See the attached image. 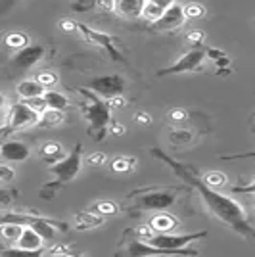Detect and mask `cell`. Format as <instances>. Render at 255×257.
Listing matches in <instances>:
<instances>
[{
    "label": "cell",
    "mask_w": 255,
    "mask_h": 257,
    "mask_svg": "<svg viewBox=\"0 0 255 257\" xmlns=\"http://www.w3.org/2000/svg\"><path fill=\"white\" fill-rule=\"evenodd\" d=\"M152 154L165 161L171 169L175 171V175H177L179 179H182L188 186H192L196 192L200 194L203 204L207 205V209H209L219 221H223L224 225L230 226L238 234L255 240V228L249 225L247 213L244 211V207H242V204H240L238 200H234L232 196L221 194L217 188H211L200 175H196V173L192 171L190 167H186V165H182L179 161H175L173 158H169L167 154H163L160 148L152 150Z\"/></svg>",
    "instance_id": "6da1fadb"
},
{
    "label": "cell",
    "mask_w": 255,
    "mask_h": 257,
    "mask_svg": "<svg viewBox=\"0 0 255 257\" xmlns=\"http://www.w3.org/2000/svg\"><path fill=\"white\" fill-rule=\"evenodd\" d=\"M79 92L86 100L83 111H85V117L90 125V133H94L96 139H102L104 133L107 131V125L111 123V106L107 100L98 96L94 90H90L86 86L79 88Z\"/></svg>",
    "instance_id": "7a4b0ae2"
},
{
    "label": "cell",
    "mask_w": 255,
    "mask_h": 257,
    "mask_svg": "<svg viewBox=\"0 0 255 257\" xmlns=\"http://www.w3.org/2000/svg\"><path fill=\"white\" fill-rule=\"evenodd\" d=\"M135 198V209L139 211H163L175 204L177 188H163V190H140L139 194H131Z\"/></svg>",
    "instance_id": "3957f363"
},
{
    "label": "cell",
    "mask_w": 255,
    "mask_h": 257,
    "mask_svg": "<svg viewBox=\"0 0 255 257\" xmlns=\"http://www.w3.org/2000/svg\"><path fill=\"white\" fill-rule=\"evenodd\" d=\"M81 167H83V146L77 144L64 160L54 163L52 167H50V173H52L54 179H56L50 186H60V184L73 181L75 177L79 175V171H81Z\"/></svg>",
    "instance_id": "277c9868"
},
{
    "label": "cell",
    "mask_w": 255,
    "mask_h": 257,
    "mask_svg": "<svg viewBox=\"0 0 255 257\" xmlns=\"http://www.w3.org/2000/svg\"><path fill=\"white\" fill-rule=\"evenodd\" d=\"M37 125H41V113L37 109H33L27 102L12 104L10 119H8V125H6L8 131L18 133V131H25L29 127H37Z\"/></svg>",
    "instance_id": "5b68a950"
},
{
    "label": "cell",
    "mask_w": 255,
    "mask_h": 257,
    "mask_svg": "<svg viewBox=\"0 0 255 257\" xmlns=\"http://www.w3.org/2000/svg\"><path fill=\"white\" fill-rule=\"evenodd\" d=\"M86 88L94 90L98 96H102L104 100H113V98L121 96L125 90V79L119 75H100L90 79V83L86 85Z\"/></svg>",
    "instance_id": "8992f818"
},
{
    "label": "cell",
    "mask_w": 255,
    "mask_h": 257,
    "mask_svg": "<svg viewBox=\"0 0 255 257\" xmlns=\"http://www.w3.org/2000/svg\"><path fill=\"white\" fill-rule=\"evenodd\" d=\"M205 60V50H202L200 46L192 48L188 52L182 56L181 60H177L175 64L167 67V69H161L160 75H175V73H186V71H194L198 69V65Z\"/></svg>",
    "instance_id": "52a82bcc"
},
{
    "label": "cell",
    "mask_w": 255,
    "mask_h": 257,
    "mask_svg": "<svg viewBox=\"0 0 255 257\" xmlns=\"http://www.w3.org/2000/svg\"><path fill=\"white\" fill-rule=\"evenodd\" d=\"M160 255H175L167 249L152 246L150 242H142V240H131L125 246V253L117 257H160Z\"/></svg>",
    "instance_id": "ba28073f"
},
{
    "label": "cell",
    "mask_w": 255,
    "mask_h": 257,
    "mask_svg": "<svg viewBox=\"0 0 255 257\" xmlns=\"http://www.w3.org/2000/svg\"><path fill=\"white\" fill-rule=\"evenodd\" d=\"M186 20H188V18H186L184 6H181V4H173L171 8L165 10V14L161 16L160 22L154 23V27L160 29V31H173V29L181 27Z\"/></svg>",
    "instance_id": "9c48e42d"
},
{
    "label": "cell",
    "mask_w": 255,
    "mask_h": 257,
    "mask_svg": "<svg viewBox=\"0 0 255 257\" xmlns=\"http://www.w3.org/2000/svg\"><path fill=\"white\" fill-rule=\"evenodd\" d=\"M44 56V48L41 46V44H31V46H25V48H22V50H18V54L14 56V65L18 67V69H22V71H25V69H29V67H33V65H37L41 60H43Z\"/></svg>",
    "instance_id": "30bf717a"
},
{
    "label": "cell",
    "mask_w": 255,
    "mask_h": 257,
    "mask_svg": "<svg viewBox=\"0 0 255 257\" xmlns=\"http://www.w3.org/2000/svg\"><path fill=\"white\" fill-rule=\"evenodd\" d=\"M0 156H2L4 163H22V161L29 160L31 150L20 140H8V142L2 144Z\"/></svg>",
    "instance_id": "8fae6325"
},
{
    "label": "cell",
    "mask_w": 255,
    "mask_h": 257,
    "mask_svg": "<svg viewBox=\"0 0 255 257\" xmlns=\"http://www.w3.org/2000/svg\"><path fill=\"white\" fill-rule=\"evenodd\" d=\"M16 92H18V96L27 102L33 98H43L46 92V86L39 79H23L22 83L16 86Z\"/></svg>",
    "instance_id": "7c38bea8"
},
{
    "label": "cell",
    "mask_w": 255,
    "mask_h": 257,
    "mask_svg": "<svg viewBox=\"0 0 255 257\" xmlns=\"http://www.w3.org/2000/svg\"><path fill=\"white\" fill-rule=\"evenodd\" d=\"M146 2L148 0H115V12L123 18L137 20V18H142Z\"/></svg>",
    "instance_id": "4fadbf2b"
},
{
    "label": "cell",
    "mask_w": 255,
    "mask_h": 257,
    "mask_svg": "<svg viewBox=\"0 0 255 257\" xmlns=\"http://www.w3.org/2000/svg\"><path fill=\"white\" fill-rule=\"evenodd\" d=\"M44 244V238L33 226L25 225V228H23V234L22 238L18 240V244L16 246L23 247V249H31V251H39L41 247H43Z\"/></svg>",
    "instance_id": "5bb4252c"
},
{
    "label": "cell",
    "mask_w": 255,
    "mask_h": 257,
    "mask_svg": "<svg viewBox=\"0 0 255 257\" xmlns=\"http://www.w3.org/2000/svg\"><path fill=\"white\" fill-rule=\"evenodd\" d=\"M79 29L85 33V37L90 41V43H96V44H100V46H104V48H107V52L111 54L115 60H119V54H117V50L111 46V39H109V35L94 31V29H88V27H85V25H79Z\"/></svg>",
    "instance_id": "9a60e30c"
},
{
    "label": "cell",
    "mask_w": 255,
    "mask_h": 257,
    "mask_svg": "<svg viewBox=\"0 0 255 257\" xmlns=\"http://www.w3.org/2000/svg\"><path fill=\"white\" fill-rule=\"evenodd\" d=\"M177 225H179V221L169 213H158L150 219V226L156 232H171Z\"/></svg>",
    "instance_id": "2e32d148"
},
{
    "label": "cell",
    "mask_w": 255,
    "mask_h": 257,
    "mask_svg": "<svg viewBox=\"0 0 255 257\" xmlns=\"http://www.w3.org/2000/svg\"><path fill=\"white\" fill-rule=\"evenodd\" d=\"M104 225L102 215H92L88 211H81L75 215V226L77 230H88V228H96V226Z\"/></svg>",
    "instance_id": "e0dca14e"
},
{
    "label": "cell",
    "mask_w": 255,
    "mask_h": 257,
    "mask_svg": "<svg viewBox=\"0 0 255 257\" xmlns=\"http://www.w3.org/2000/svg\"><path fill=\"white\" fill-rule=\"evenodd\" d=\"M41 156L46 163H58L65 158L64 156V148L58 144V142H46L43 148H41Z\"/></svg>",
    "instance_id": "ac0fdd59"
},
{
    "label": "cell",
    "mask_w": 255,
    "mask_h": 257,
    "mask_svg": "<svg viewBox=\"0 0 255 257\" xmlns=\"http://www.w3.org/2000/svg\"><path fill=\"white\" fill-rule=\"evenodd\" d=\"M23 228H25V225H22V223H2L0 232H2L6 242L18 244V240H20L23 234Z\"/></svg>",
    "instance_id": "d6986e66"
},
{
    "label": "cell",
    "mask_w": 255,
    "mask_h": 257,
    "mask_svg": "<svg viewBox=\"0 0 255 257\" xmlns=\"http://www.w3.org/2000/svg\"><path fill=\"white\" fill-rule=\"evenodd\" d=\"M43 98L50 109H62L64 111L65 107L69 106V98L62 94V92H56V90H46Z\"/></svg>",
    "instance_id": "ffe728a7"
},
{
    "label": "cell",
    "mask_w": 255,
    "mask_h": 257,
    "mask_svg": "<svg viewBox=\"0 0 255 257\" xmlns=\"http://www.w3.org/2000/svg\"><path fill=\"white\" fill-rule=\"evenodd\" d=\"M65 121V113L62 109H46L43 115H41V125H46V127H58Z\"/></svg>",
    "instance_id": "44dd1931"
},
{
    "label": "cell",
    "mask_w": 255,
    "mask_h": 257,
    "mask_svg": "<svg viewBox=\"0 0 255 257\" xmlns=\"http://www.w3.org/2000/svg\"><path fill=\"white\" fill-rule=\"evenodd\" d=\"M165 14V10L161 8V6H158L156 2H152V0H148L146 2V6H144V14H142V18L144 20H148V22H160L161 16Z\"/></svg>",
    "instance_id": "7402d4cb"
},
{
    "label": "cell",
    "mask_w": 255,
    "mask_h": 257,
    "mask_svg": "<svg viewBox=\"0 0 255 257\" xmlns=\"http://www.w3.org/2000/svg\"><path fill=\"white\" fill-rule=\"evenodd\" d=\"M43 251H31V249H23V247L16 246V247H6L2 251V257H41Z\"/></svg>",
    "instance_id": "603a6c76"
},
{
    "label": "cell",
    "mask_w": 255,
    "mask_h": 257,
    "mask_svg": "<svg viewBox=\"0 0 255 257\" xmlns=\"http://www.w3.org/2000/svg\"><path fill=\"white\" fill-rule=\"evenodd\" d=\"M6 46H8V48H14V50L18 52V50H22V48L29 46V44H27V37H25L23 33H10V35L6 37Z\"/></svg>",
    "instance_id": "cb8c5ba5"
},
{
    "label": "cell",
    "mask_w": 255,
    "mask_h": 257,
    "mask_svg": "<svg viewBox=\"0 0 255 257\" xmlns=\"http://www.w3.org/2000/svg\"><path fill=\"white\" fill-rule=\"evenodd\" d=\"M169 140L173 144H190L192 133L186 128H173L169 133Z\"/></svg>",
    "instance_id": "d4e9b609"
},
{
    "label": "cell",
    "mask_w": 255,
    "mask_h": 257,
    "mask_svg": "<svg viewBox=\"0 0 255 257\" xmlns=\"http://www.w3.org/2000/svg\"><path fill=\"white\" fill-rule=\"evenodd\" d=\"M203 181L207 182L211 188H217V190H219V188H223L224 184H226V177H224L221 171H209L203 177Z\"/></svg>",
    "instance_id": "484cf974"
},
{
    "label": "cell",
    "mask_w": 255,
    "mask_h": 257,
    "mask_svg": "<svg viewBox=\"0 0 255 257\" xmlns=\"http://www.w3.org/2000/svg\"><path fill=\"white\" fill-rule=\"evenodd\" d=\"M133 165H135V158H115V160L111 161V169L115 173H125L129 169H133Z\"/></svg>",
    "instance_id": "4316f807"
},
{
    "label": "cell",
    "mask_w": 255,
    "mask_h": 257,
    "mask_svg": "<svg viewBox=\"0 0 255 257\" xmlns=\"http://www.w3.org/2000/svg\"><path fill=\"white\" fill-rule=\"evenodd\" d=\"M94 211L98 215H115L117 211H119V207H117L113 202H98V204H94Z\"/></svg>",
    "instance_id": "83f0119b"
},
{
    "label": "cell",
    "mask_w": 255,
    "mask_h": 257,
    "mask_svg": "<svg viewBox=\"0 0 255 257\" xmlns=\"http://www.w3.org/2000/svg\"><path fill=\"white\" fill-rule=\"evenodd\" d=\"M184 12H186V18L188 20H196V18H202L205 10H203L202 4H196V2H190L184 6Z\"/></svg>",
    "instance_id": "f1b7e54d"
},
{
    "label": "cell",
    "mask_w": 255,
    "mask_h": 257,
    "mask_svg": "<svg viewBox=\"0 0 255 257\" xmlns=\"http://www.w3.org/2000/svg\"><path fill=\"white\" fill-rule=\"evenodd\" d=\"M86 163H88L90 167H98V165H104V163H106V156H104L102 152H94V154H90V156L86 158Z\"/></svg>",
    "instance_id": "f546056e"
},
{
    "label": "cell",
    "mask_w": 255,
    "mask_h": 257,
    "mask_svg": "<svg viewBox=\"0 0 255 257\" xmlns=\"http://www.w3.org/2000/svg\"><path fill=\"white\" fill-rule=\"evenodd\" d=\"M37 79H39L44 86H54L56 83H58V77L54 75L52 71H43V73L37 77Z\"/></svg>",
    "instance_id": "4dcf8cb0"
},
{
    "label": "cell",
    "mask_w": 255,
    "mask_h": 257,
    "mask_svg": "<svg viewBox=\"0 0 255 257\" xmlns=\"http://www.w3.org/2000/svg\"><path fill=\"white\" fill-rule=\"evenodd\" d=\"M137 234H139V238L140 240H146V242H150V238L156 234V230L152 228V226H139L137 228Z\"/></svg>",
    "instance_id": "1f68e13d"
},
{
    "label": "cell",
    "mask_w": 255,
    "mask_h": 257,
    "mask_svg": "<svg viewBox=\"0 0 255 257\" xmlns=\"http://www.w3.org/2000/svg\"><path fill=\"white\" fill-rule=\"evenodd\" d=\"M14 177H16V173L8 167V163H2V167H0V179H2V182L14 181Z\"/></svg>",
    "instance_id": "d6a6232c"
},
{
    "label": "cell",
    "mask_w": 255,
    "mask_h": 257,
    "mask_svg": "<svg viewBox=\"0 0 255 257\" xmlns=\"http://www.w3.org/2000/svg\"><path fill=\"white\" fill-rule=\"evenodd\" d=\"M169 117L173 119V121H184V119H188V113H186V109L175 107V109L169 111Z\"/></svg>",
    "instance_id": "836d02e7"
},
{
    "label": "cell",
    "mask_w": 255,
    "mask_h": 257,
    "mask_svg": "<svg viewBox=\"0 0 255 257\" xmlns=\"http://www.w3.org/2000/svg\"><path fill=\"white\" fill-rule=\"evenodd\" d=\"M98 6L102 8V10H115V0H98Z\"/></svg>",
    "instance_id": "e575fe53"
},
{
    "label": "cell",
    "mask_w": 255,
    "mask_h": 257,
    "mask_svg": "<svg viewBox=\"0 0 255 257\" xmlns=\"http://www.w3.org/2000/svg\"><path fill=\"white\" fill-rule=\"evenodd\" d=\"M188 41H192V43H202L203 41V33H200V31H192L190 35H188Z\"/></svg>",
    "instance_id": "d590c367"
},
{
    "label": "cell",
    "mask_w": 255,
    "mask_h": 257,
    "mask_svg": "<svg viewBox=\"0 0 255 257\" xmlns=\"http://www.w3.org/2000/svg\"><path fill=\"white\" fill-rule=\"evenodd\" d=\"M152 2H156V4L161 6L163 10H167V8H171L173 4H177V0H152Z\"/></svg>",
    "instance_id": "8d00e7d4"
},
{
    "label": "cell",
    "mask_w": 255,
    "mask_h": 257,
    "mask_svg": "<svg viewBox=\"0 0 255 257\" xmlns=\"http://www.w3.org/2000/svg\"><path fill=\"white\" fill-rule=\"evenodd\" d=\"M242 158H255V152H247V154H234V156H228L224 160H242Z\"/></svg>",
    "instance_id": "74e56055"
},
{
    "label": "cell",
    "mask_w": 255,
    "mask_h": 257,
    "mask_svg": "<svg viewBox=\"0 0 255 257\" xmlns=\"http://www.w3.org/2000/svg\"><path fill=\"white\" fill-rule=\"evenodd\" d=\"M127 102L123 100V96H117V98H113V100H109V106L111 107H119V106H125Z\"/></svg>",
    "instance_id": "f35d334b"
},
{
    "label": "cell",
    "mask_w": 255,
    "mask_h": 257,
    "mask_svg": "<svg viewBox=\"0 0 255 257\" xmlns=\"http://www.w3.org/2000/svg\"><path fill=\"white\" fill-rule=\"evenodd\" d=\"M113 133H115V135H121V133H125V127H121V125L113 123Z\"/></svg>",
    "instance_id": "ab89813d"
},
{
    "label": "cell",
    "mask_w": 255,
    "mask_h": 257,
    "mask_svg": "<svg viewBox=\"0 0 255 257\" xmlns=\"http://www.w3.org/2000/svg\"><path fill=\"white\" fill-rule=\"evenodd\" d=\"M137 121H142V123H148L150 117H148V115H144V113H140L139 117H137Z\"/></svg>",
    "instance_id": "60d3db41"
},
{
    "label": "cell",
    "mask_w": 255,
    "mask_h": 257,
    "mask_svg": "<svg viewBox=\"0 0 255 257\" xmlns=\"http://www.w3.org/2000/svg\"><path fill=\"white\" fill-rule=\"evenodd\" d=\"M6 2H12V0H6Z\"/></svg>",
    "instance_id": "b9f144b4"
}]
</instances>
